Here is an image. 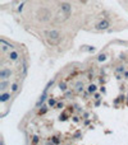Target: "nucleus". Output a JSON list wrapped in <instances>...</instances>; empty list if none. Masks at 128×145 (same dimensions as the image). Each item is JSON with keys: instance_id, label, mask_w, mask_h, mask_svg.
<instances>
[{"instance_id": "f257e3e1", "label": "nucleus", "mask_w": 128, "mask_h": 145, "mask_svg": "<svg viewBox=\"0 0 128 145\" xmlns=\"http://www.w3.org/2000/svg\"><path fill=\"white\" fill-rule=\"evenodd\" d=\"M46 41L50 46H58L62 41V33L58 29H51L46 34Z\"/></svg>"}, {"instance_id": "f03ea898", "label": "nucleus", "mask_w": 128, "mask_h": 145, "mask_svg": "<svg viewBox=\"0 0 128 145\" xmlns=\"http://www.w3.org/2000/svg\"><path fill=\"white\" fill-rule=\"evenodd\" d=\"M60 12L63 13L64 18H68L72 13V4H69V3H67V1L62 3L60 4Z\"/></svg>"}, {"instance_id": "7ed1b4c3", "label": "nucleus", "mask_w": 128, "mask_h": 145, "mask_svg": "<svg viewBox=\"0 0 128 145\" xmlns=\"http://www.w3.org/2000/svg\"><path fill=\"white\" fill-rule=\"evenodd\" d=\"M110 26H111L110 20H108V19H102V20H100L99 23L96 24L95 28H96L97 31H106Z\"/></svg>"}, {"instance_id": "20e7f679", "label": "nucleus", "mask_w": 128, "mask_h": 145, "mask_svg": "<svg viewBox=\"0 0 128 145\" xmlns=\"http://www.w3.org/2000/svg\"><path fill=\"white\" fill-rule=\"evenodd\" d=\"M12 75V70L8 68H3L1 70H0V79L4 80V79H9Z\"/></svg>"}, {"instance_id": "39448f33", "label": "nucleus", "mask_w": 128, "mask_h": 145, "mask_svg": "<svg viewBox=\"0 0 128 145\" xmlns=\"http://www.w3.org/2000/svg\"><path fill=\"white\" fill-rule=\"evenodd\" d=\"M8 59L10 60V61H18V59H19V52L18 51H10L8 55Z\"/></svg>"}, {"instance_id": "423d86ee", "label": "nucleus", "mask_w": 128, "mask_h": 145, "mask_svg": "<svg viewBox=\"0 0 128 145\" xmlns=\"http://www.w3.org/2000/svg\"><path fill=\"white\" fill-rule=\"evenodd\" d=\"M9 99H10V93L1 92V94H0V102H1V103H7Z\"/></svg>"}, {"instance_id": "0eeeda50", "label": "nucleus", "mask_w": 128, "mask_h": 145, "mask_svg": "<svg viewBox=\"0 0 128 145\" xmlns=\"http://www.w3.org/2000/svg\"><path fill=\"white\" fill-rule=\"evenodd\" d=\"M46 97H48V93H46V92H42L41 97H40V99L37 101V103H36V107H37V108H39L40 106H42V105H44V102L46 101Z\"/></svg>"}, {"instance_id": "6e6552de", "label": "nucleus", "mask_w": 128, "mask_h": 145, "mask_svg": "<svg viewBox=\"0 0 128 145\" xmlns=\"http://www.w3.org/2000/svg\"><path fill=\"white\" fill-rule=\"evenodd\" d=\"M9 85H10V83L8 81V79L1 80V81H0V90H1V92H5V89H7Z\"/></svg>"}, {"instance_id": "1a4fd4ad", "label": "nucleus", "mask_w": 128, "mask_h": 145, "mask_svg": "<svg viewBox=\"0 0 128 145\" xmlns=\"http://www.w3.org/2000/svg\"><path fill=\"white\" fill-rule=\"evenodd\" d=\"M54 83H55V80H54V79L49 80V81H48V84H46V87L44 88V92H46V93H48V90H49V89H50V88H51L53 85H54Z\"/></svg>"}, {"instance_id": "9d476101", "label": "nucleus", "mask_w": 128, "mask_h": 145, "mask_svg": "<svg viewBox=\"0 0 128 145\" xmlns=\"http://www.w3.org/2000/svg\"><path fill=\"white\" fill-rule=\"evenodd\" d=\"M96 89H97V87L95 85V84H90L88 85V88H87V90H88V93H95L96 92Z\"/></svg>"}, {"instance_id": "9b49d317", "label": "nucleus", "mask_w": 128, "mask_h": 145, "mask_svg": "<svg viewBox=\"0 0 128 145\" xmlns=\"http://www.w3.org/2000/svg\"><path fill=\"white\" fill-rule=\"evenodd\" d=\"M10 88H12V92H13V93H17L18 90H19V85H18V83H13L10 85Z\"/></svg>"}, {"instance_id": "f8f14e48", "label": "nucleus", "mask_w": 128, "mask_h": 145, "mask_svg": "<svg viewBox=\"0 0 128 145\" xmlns=\"http://www.w3.org/2000/svg\"><path fill=\"white\" fill-rule=\"evenodd\" d=\"M76 89H77V92H82V90H83V83H82V81H77Z\"/></svg>"}, {"instance_id": "ddd939ff", "label": "nucleus", "mask_w": 128, "mask_h": 145, "mask_svg": "<svg viewBox=\"0 0 128 145\" xmlns=\"http://www.w3.org/2000/svg\"><path fill=\"white\" fill-rule=\"evenodd\" d=\"M48 103H49V106H50V107H55L58 102H57V99H54V98H49Z\"/></svg>"}, {"instance_id": "4468645a", "label": "nucleus", "mask_w": 128, "mask_h": 145, "mask_svg": "<svg viewBox=\"0 0 128 145\" xmlns=\"http://www.w3.org/2000/svg\"><path fill=\"white\" fill-rule=\"evenodd\" d=\"M59 89H60L62 92H65V90H67V84H65L64 81H60V83H59Z\"/></svg>"}, {"instance_id": "2eb2a0df", "label": "nucleus", "mask_w": 128, "mask_h": 145, "mask_svg": "<svg viewBox=\"0 0 128 145\" xmlns=\"http://www.w3.org/2000/svg\"><path fill=\"white\" fill-rule=\"evenodd\" d=\"M46 112H48V108H46V107L45 106H42L41 107V108H40L39 109V115H45V113Z\"/></svg>"}, {"instance_id": "dca6fc26", "label": "nucleus", "mask_w": 128, "mask_h": 145, "mask_svg": "<svg viewBox=\"0 0 128 145\" xmlns=\"http://www.w3.org/2000/svg\"><path fill=\"white\" fill-rule=\"evenodd\" d=\"M105 60H106V55H105V53H101V55H100L99 57H97V61H99V62L105 61Z\"/></svg>"}, {"instance_id": "f3484780", "label": "nucleus", "mask_w": 128, "mask_h": 145, "mask_svg": "<svg viewBox=\"0 0 128 145\" xmlns=\"http://www.w3.org/2000/svg\"><path fill=\"white\" fill-rule=\"evenodd\" d=\"M124 68L123 66H118V69H117V72H120V74H124Z\"/></svg>"}, {"instance_id": "a211bd4d", "label": "nucleus", "mask_w": 128, "mask_h": 145, "mask_svg": "<svg viewBox=\"0 0 128 145\" xmlns=\"http://www.w3.org/2000/svg\"><path fill=\"white\" fill-rule=\"evenodd\" d=\"M23 7H24V4L22 3V4L19 5V7L17 8V12H18V13H22V10H23Z\"/></svg>"}, {"instance_id": "6ab92c4d", "label": "nucleus", "mask_w": 128, "mask_h": 145, "mask_svg": "<svg viewBox=\"0 0 128 145\" xmlns=\"http://www.w3.org/2000/svg\"><path fill=\"white\" fill-rule=\"evenodd\" d=\"M53 139V143H55V144H59V143H60V140H59V137H57V136H54V137H51Z\"/></svg>"}, {"instance_id": "aec40b11", "label": "nucleus", "mask_w": 128, "mask_h": 145, "mask_svg": "<svg viewBox=\"0 0 128 145\" xmlns=\"http://www.w3.org/2000/svg\"><path fill=\"white\" fill-rule=\"evenodd\" d=\"M32 143H33V144H37V143H39V137H37V136H33Z\"/></svg>"}, {"instance_id": "412c9836", "label": "nucleus", "mask_w": 128, "mask_h": 145, "mask_svg": "<svg viewBox=\"0 0 128 145\" xmlns=\"http://www.w3.org/2000/svg\"><path fill=\"white\" fill-rule=\"evenodd\" d=\"M55 107H57V108H63V103H57V106H55Z\"/></svg>"}, {"instance_id": "4be33fe9", "label": "nucleus", "mask_w": 128, "mask_h": 145, "mask_svg": "<svg viewBox=\"0 0 128 145\" xmlns=\"http://www.w3.org/2000/svg\"><path fill=\"white\" fill-rule=\"evenodd\" d=\"M120 99H124V96H123V97H120ZM118 102H119V99H115V101H114V103H115V105H117Z\"/></svg>"}, {"instance_id": "5701e85b", "label": "nucleus", "mask_w": 128, "mask_h": 145, "mask_svg": "<svg viewBox=\"0 0 128 145\" xmlns=\"http://www.w3.org/2000/svg\"><path fill=\"white\" fill-rule=\"evenodd\" d=\"M73 121H74V122H78L79 118H78V117H73Z\"/></svg>"}, {"instance_id": "b1692460", "label": "nucleus", "mask_w": 128, "mask_h": 145, "mask_svg": "<svg viewBox=\"0 0 128 145\" xmlns=\"http://www.w3.org/2000/svg\"><path fill=\"white\" fill-rule=\"evenodd\" d=\"M87 1H88V0H79V3H82V4H86Z\"/></svg>"}, {"instance_id": "393cba45", "label": "nucleus", "mask_w": 128, "mask_h": 145, "mask_svg": "<svg viewBox=\"0 0 128 145\" xmlns=\"http://www.w3.org/2000/svg\"><path fill=\"white\" fill-rule=\"evenodd\" d=\"M88 51H90V52H93V51H95V48H93V47H90Z\"/></svg>"}, {"instance_id": "a878e982", "label": "nucleus", "mask_w": 128, "mask_h": 145, "mask_svg": "<svg viewBox=\"0 0 128 145\" xmlns=\"http://www.w3.org/2000/svg\"><path fill=\"white\" fill-rule=\"evenodd\" d=\"M124 77H126L127 79H128V71H124Z\"/></svg>"}]
</instances>
